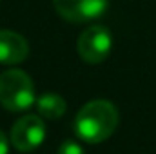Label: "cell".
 <instances>
[{
  "label": "cell",
  "mask_w": 156,
  "mask_h": 154,
  "mask_svg": "<svg viewBox=\"0 0 156 154\" xmlns=\"http://www.w3.org/2000/svg\"><path fill=\"white\" fill-rule=\"evenodd\" d=\"M118 125V111L109 100L85 103L75 118V134L85 143L105 142Z\"/></svg>",
  "instance_id": "6da1fadb"
},
{
  "label": "cell",
  "mask_w": 156,
  "mask_h": 154,
  "mask_svg": "<svg viewBox=\"0 0 156 154\" xmlns=\"http://www.w3.org/2000/svg\"><path fill=\"white\" fill-rule=\"evenodd\" d=\"M35 102V85L29 75L20 69H9L0 75V105L18 113L31 107Z\"/></svg>",
  "instance_id": "7a4b0ae2"
},
{
  "label": "cell",
  "mask_w": 156,
  "mask_h": 154,
  "mask_svg": "<svg viewBox=\"0 0 156 154\" xmlns=\"http://www.w3.org/2000/svg\"><path fill=\"white\" fill-rule=\"evenodd\" d=\"M76 47L78 54L83 62L100 64L109 56V53L113 49L111 31L104 26H91L80 35Z\"/></svg>",
  "instance_id": "3957f363"
},
{
  "label": "cell",
  "mask_w": 156,
  "mask_h": 154,
  "mask_svg": "<svg viewBox=\"0 0 156 154\" xmlns=\"http://www.w3.org/2000/svg\"><path fill=\"white\" fill-rule=\"evenodd\" d=\"M45 138V125L37 114H27L16 120L11 129V143L20 152H31Z\"/></svg>",
  "instance_id": "277c9868"
},
{
  "label": "cell",
  "mask_w": 156,
  "mask_h": 154,
  "mask_svg": "<svg viewBox=\"0 0 156 154\" xmlns=\"http://www.w3.org/2000/svg\"><path fill=\"white\" fill-rule=\"evenodd\" d=\"M109 0H53L56 13L73 24H83L98 18L107 9Z\"/></svg>",
  "instance_id": "5b68a950"
},
{
  "label": "cell",
  "mask_w": 156,
  "mask_h": 154,
  "mask_svg": "<svg viewBox=\"0 0 156 154\" xmlns=\"http://www.w3.org/2000/svg\"><path fill=\"white\" fill-rule=\"evenodd\" d=\"M29 44L22 35L7 29H0V64L15 65L27 58Z\"/></svg>",
  "instance_id": "8992f818"
},
{
  "label": "cell",
  "mask_w": 156,
  "mask_h": 154,
  "mask_svg": "<svg viewBox=\"0 0 156 154\" xmlns=\"http://www.w3.org/2000/svg\"><path fill=\"white\" fill-rule=\"evenodd\" d=\"M37 109L44 118L47 120H58L66 114L67 111V103L60 94L55 93H45L37 100Z\"/></svg>",
  "instance_id": "52a82bcc"
},
{
  "label": "cell",
  "mask_w": 156,
  "mask_h": 154,
  "mask_svg": "<svg viewBox=\"0 0 156 154\" xmlns=\"http://www.w3.org/2000/svg\"><path fill=\"white\" fill-rule=\"evenodd\" d=\"M56 154H85L83 147L76 143V142H71V140H66L60 147H58V152Z\"/></svg>",
  "instance_id": "ba28073f"
},
{
  "label": "cell",
  "mask_w": 156,
  "mask_h": 154,
  "mask_svg": "<svg viewBox=\"0 0 156 154\" xmlns=\"http://www.w3.org/2000/svg\"><path fill=\"white\" fill-rule=\"evenodd\" d=\"M7 152H9V143H7L5 134L0 131V154H7Z\"/></svg>",
  "instance_id": "9c48e42d"
}]
</instances>
